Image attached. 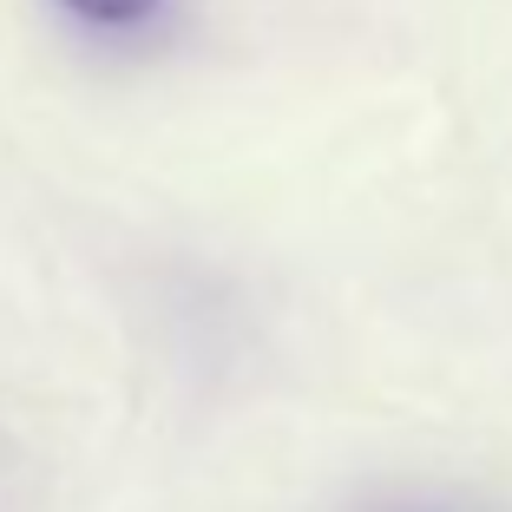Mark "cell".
<instances>
[{
	"label": "cell",
	"mask_w": 512,
	"mask_h": 512,
	"mask_svg": "<svg viewBox=\"0 0 512 512\" xmlns=\"http://www.w3.org/2000/svg\"><path fill=\"white\" fill-rule=\"evenodd\" d=\"M394 512H473V506H434V499H414V506H394Z\"/></svg>",
	"instance_id": "obj_2"
},
{
	"label": "cell",
	"mask_w": 512,
	"mask_h": 512,
	"mask_svg": "<svg viewBox=\"0 0 512 512\" xmlns=\"http://www.w3.org/2000/svg\"><path fill=\"white\" fill-rule=\"evenodd\" d=\"M60 7L79 14V20H92V27H132V20L158 14L165 0H60Z\"/></svg>",
	"instance_id": "obj_1"
}]
</instances>
